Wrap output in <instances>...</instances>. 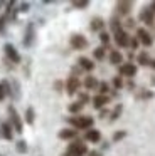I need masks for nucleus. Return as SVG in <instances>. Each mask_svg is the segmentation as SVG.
Masks as SVG:
<instances>
[{
  "label": "nucleus",
  "instance_id": "20",
  "mask_svg": "<svg viewBox=\"0 0 155 156\" xmlns=\"http://www.w3.org/2000/svg\"><path fill=\"white\" fill-rule=\"evenodd\" d=\"M98 86H100V82H98V79L94 76H86V79H84V87L89 89V91H94V89H98Z\"/></svg>",
  "mask_w": 155,
  "mask_h": 156
},
{
  "label": "nucleus",
  "instance_id": "28",
  "mask_svg": "<svg viewBox=\"0 0 155 156\" xmlns=\"http://www.w3.org/2000/svg\"><path fill=\"white\" fill-rule=\"evenodd\" d=\"M104 54H106V49L101 45V47H96L93 51V55H94V59H98V61H101V59H104Z\"/></svg>",
  "mask_w": 155,
  "mask_h": 156
},
{
  "label": "nucleus",
  "instance_id": "17",
  "mask_svg": "<svg viewBox=\"0 0 155 156\" xmlns=\"http://www.w3.org/2000/svg\"><path fill=\"white\" fill-rule=\"evenodd\" d=\"M84 139H86V141H89V143H100L101 133L98 131V129L91 128V129H88V131H86V134H84Z\"/></svg>",
  "mask_w": 155,
  "mask_h": 156
},
{
  "label": "nucleus",
  "instance_id": "13",
  "mask_svg": "<svg viewBox=\"0 0 155 156\" xmlns=\"http://www.w3.org/2000/svg\"><path fill=\"white\" fill-rule=\"evenodd\" d=\"M110 102V98L108 96H103V94H96L93 98V108L94 109H103L104 106Z\"/></svg>",
  "mask_w": 155,
  "mask_h": 156
},
{
  "label": "nucleus",
  "instance_id": "40",
  "mask_svg": "<svg viewBox=\"0 0 155 156\" xmlns=\"http://www.w3.org/2000/svg\"><path fill=\"white\" fill-rule=\"evenodd\" d=\"M54 89H56L57 92H61V89H62V82H61V81H56V82H54Z\"/></svg>",
  "mask_w": 155,
  "mask_h": 156
},
{
  "label": "nucleus",
  "instance_id": "15",
  "mask_svg": "<svg viewBox=\"0 0 155 156\" xmlns=\"http://www.w3.org/2000/svg\"><path fill=\"white\" fill-rule=\"evenodd\" d=\"M59 139H64V141H69V139H74L78 136V131L76 129H73V128H64V129H61L59 131Z\"/></svg>",
  "mask_w": 155,
  "mask_h": 156
},
{
  "label": "nucleus",
  "instance_id": "37",
  "mask_svg": "<svg viewBox=\"0 0 155 156\" xmlns=\"http://www.w3.org/2000/svg\"><path fill=\"white\" fill-rule=\"evenodd\" d=\"M138 44H140V42H138V39H137V37H130V45H128V47H131L133 51H137Z\"/></svg>",
  "mask_w": 155,
  "mask_h": 156
},
{
  "label": "nucleus",
  "instance_id": "27",
  "mask_svg": "<svg viewBox=\"0 0 155 156\" xmlns=\"http://www.w3.org/2000/svg\"><path fill=\"white\" fill-rule=\"evenodd\" d=\"M10 96H12L13 99H19V98H20V92H19V84H17V81L10 82Z\"/></svg>",
  "mask_w": 155,
  "mask_h": 156
},
{
  "label": "nucleus",
  "instance_id": "29",
  "mask_svg": "<svg viewBox=\"0 0 155 156\" xmlns=\"http://www.w3.org/2000/svg\"><path fill=\"white\" fill-rule=\"evenodd\" d=\"M110 27H111V30H113V34L115 32H118V30H121V24H120V20H118L116 17H113L110 20Z\"/></svg>",
  "mask_w": 155,
  "mask_h": 156
},
{
  "label": "nucleus",
  "instance_id": "5",
  "mask_svg": "<svg viewBox=\"0 0 155 156\" xmlns=\"http://www.w3.org/2000/svg\"><path fill=\"white\" fill-rule=\"evenodd\" d=\"M3 52H5V57L9 59L12 64H20V54L12 44H5L3 45Z\"/></svg>",
  "mask_w": 155,
  "mask_h": 156
},
{
  "label": "nucleus",
  "instance_id": "44",
  "mask_svg": "<svg viewBox=\"0 0 155 156\" xmlns=\"http://www.w3.org/2000/svg\"><path fill=\"white\" fill-rule=\"evenodd\" d=\"M148 66H150V67L155 71V59H150V64H148Z\"/></svg>",
  "mask_w": 155,
  "mask_h": 156
},
{
  "label": "nucleus",
  "instance_id": "46",
  "mask_svg": "<svg viewBox=\"0 0 155 156\" xmlns=\"http://www.w3.org/2000/svg\"><path fill=\"white\" fill-rule=\"evenodd\" d=\"M152 84H155V76H153V77H152Z\"/></svg>",
  "mask_w": 155,
  "mask_h": 156
},
{
  "label": "nucleus",
  "instance_id": "24",
  "mask_svg": "<svg viewBox=\"0 0 155 156\" xmlns=\"http://www.w3.org/2000/svg\"><path fill=\"white\" fill-rule=\"evenodd\" d=\"M137 61H138V64H140V66H148V64H150V55H148V52L142 51L140 54L137 55Z\"/></svg>",
  "mask_w": 155,
  "mask_h": 156
},
{
  "label": "nucleus",
  "instance_id": "3",
  "mask_svg": "<svg viewBox=\"0 0 155 156\" xmlns=\"http://www.w3.org/2000/svg\"><path fill=\"white\" fill-rule=\"evenodd\" d=\"M7 112H9V119H10V126H12V129L20 134V133L24 131V122H22V119H20L17 109L13 108V106H9V108H7Z\"/></svg>",
  "mask_w": 155,
  "mask_h": 156
},
{
  "label": "nucleus",
  "instance_id": "34",
  "mask_svg": "<svg viewBox=\"0 0 155 156\" xmlns=\"http://www.w3.org/2000/svg\"><path fill=\"white\" fill-rule=\"evenodd\" d=\"M7 20H9V19H7V15H5V14H3V15H0V34H3V32H5Z\"/></svg>",
  "mask_w": 155,
  "mask_h": 156
},
{
  "label": "nucleus",
  "instance_id": "6",
  "mask_svg": "<svg viewBox=\"0 0 155 156\" xmlns=\"http://www.w3.org/2000/svg\"><path fill=\"white\" fill-rule=\"evenodd\" d=\"M113 37H115V42H116L118 47H128V45H130V35H128V32L123 30V29L115 32Z\"/></svg>",
  "mask_w": 155,
  "mask_h": 156
},
{
  "label": "nucleus",
  "instance_id": "48",
  "mask_svg": "<svg viewBox=\"0 0 155 156\" xmlns=\"http://www.w3.org/2000/svg\"><path fill=\"white\" fill-rule=\"evenodd\" d=\"M0 156H3V154H0Z\"/></svg>",
  "mask_w": 155,
  "mask_h": 156
},
{
  "label": "nucleus",
  "instance_id": "2",
  "mask_svg": "<svg viewBox=\"0 0 155 156\" xmlns=\"http://www.w3.org/2000/svg\"><path fill=\"white\" fill-rule=\"evenodd\" d=\"M86 154H88V146L83 141H79V139L71 143L67 146L66 153H64V156H86Z\"/></svg>",
  "mask_w": 155,
  "mask_h": 156
},
{
  "label": "nucleus",
  "instance_id": "14",
  "mask_svg": "<svg viewBox=\"0 0 155 156\" xmlns=\"http://www.w3.org/2000/svg\"><path fill=\"white\" fill-rule=\"evenodd\" d=\"M34 35H36V29H34L32 24H29V25H27V29H25V35H24V45H25V47L32 45Z\"/></svg>",
  "mask_w": 155,
  "mask_h": 156
},
{
  "label": "nucleus",
  "instance_id": "38",
  "mask_svg": "<svg viewBox=\"0 0 155 156\" xmlns=\"http://www.w3.org/2000/svg\"><path fill=\"white\" fill-rule=\"evenodd\" d=\"M88 101H89V96H88L86 92H79V102L81 104H86Z\"/></svg>",
  "mask_w": 155,
  "mask_h": 156
},
{
  "label": "nucleus",
  "instance_id": "49",
  "mask_svg": "<svg viewBox=\"0 0 155 156\" xmlns=\"http://www.w3.org/2000/svg\"><path fill=\"white\" fill-rule=\"evenodd\" d=\"M0 136H2V134H0Z\"/></svg>",
  "mask_w": 155,
  "mask_h": 156
},
{
  "label": "nucleus",
  "instance_id": "4",
  "mask_svg": "<svg viewBox=\"0 0 155 156\" xmlns=\"http://www.w3.org/2000/svg\"><path fill=\"white\" fill-rule=\"evenodd\" d=\"M69 44H71V47L76 49V51H83V49L88 47L86 37H84V35H81V34H73V35H71Z\"/></svg>",
  "mask_w": 155,
  "mask_h": 156
},
{
  "label": "nucleus",
  "instance_id": "8",
  "mask_svg": "<svg viewBox=\"0 0 155 156\" xmlns=\"http://www.w3.org/2000/svg\"><path fill=\"white\" fill-rule=\"evenodd\" d=\"M137 39L140 44H143L145 47H150L152 44H153V39H152V35L147 32V29H137Z\"/></svg>",
  "mask_w": 155,
  "mask_h": 156
},
{
  "label": "nucleus",
  "instance_id": "23",
  "mask_svg": "<svg viewBox=\"0 0 155 156\" xmlns=\"http://www.w3.org/2000/svg\"><path fill=\"white\" fill-rule=\"evenodd\" d=\"M83 108H84V104H81L79 101H76V102H71V104L67 106V111H69L71 114H78V112L83 111Z\"/></svg>",
  "mask_w": 155,
  "mask_h": 156
},
{
  "label": "nucleus",
  "instance_id": "31",
  "mask_svg": "<svg viewBox=\"0 0 155 156\" xmlns=\"http://www.w3.org/2000/svg\"><path fill=\"white\" fill-rule=\"evenodd\" d=\"M100 41H101V44H103V47H106V45L110 44V34H108V32H100Z\"/></svg>",
  "mask_w": 155,
  "mask_h": 156
},
{
  "label": "nucleus",
  "instance_id": "12",
  "mask_svg": "<svg viewBox=\"0 0 155 156\" xmlns=\"http://www.w3.org/2000/svg\"><path fill=\"white\" fill-rule=\"evenodd\" d=\"M131 7H133V2H130V0H120V2H116V12L120 15H128Z\"/></svg>",
  "mask_w": 155,
  "mask_h": 156
},
{
  "label": "nucleus",
  "instance_id": "22",
  "mask_svg": "<svg viewBox=\"0 0 155 156\" xmlns=\"http://www.w3.org/2000/svg\"><path fill=\"white\" fill-rule=\"evenodd\" d=\"M24 119H25L27 124H34V121H36V112H34V108H27L25 109V114H24Z\"/></svg>",
  "mask_w": 155,
  "mask_h": 156
},
{
  "label": "nucleus",
  "instance_id": "1",
  "mask_svg": "<svg viewBox=\"0 0 155 156\" xmlns=\"http://www.w3.org/2000/svg\"><path fill=\"white\" fill-rule=\"evenodd\" d=\"M67 122L73 126V129H88L93 128L94 124V119L91 116H73V118H67Z\"/></svg>",
  "mask_w": 155,
  "mask_h": 156
},
{
  "label": "nucleus",
  "instance_id": "30",
  "mask_svg": "<svg viewBox=\"0 0 155 156\" xmlns=\"http://www.w3.org/2000/svg\"><path fill=\"white\" fill-rule=\"evenodd\" d=\"M88 5H89L88 0H74V2H73V7L74 9H86Z\"/></svg>",
  "mask_w": 155,
  "mask_h": 156
},
{
  "label": "nucleus",
  "instance_id": "32",
  "mask_svg": "<svg viewBox=\"0 0 155 156\" xmlns=\"http://www.w3.org/2000/svg\"><path fill=\"white\" fill-rule=\"evenodd\" d=\"M138 98H142V99H150V98H153V92L148 91V89H140V92H138Z\"/></svg>",
  "mask_w": 155,
  "mask_h": 156
},
{
  "label": "nucleus",
  "instance_id": "36",
  "mask_svg": "<svg viewBox=\"0 0 155 156\" xmlns=\"http://www.w3.org/2000/svg\"><path fill=\"white\" fill-rule=\"evenodd\" d=\"M125 136H127V131H116L113 134V141H120V139H123Z\"/></svg>",
  "mask_w": 155,
  "mask_h": 156
},
{
  "label": "nucleus",
  "instance_id": "9",
  "mask_svg": "<svg viewBox=\"0 0 155 156\" xmlns=\"http://www.w3.org/2000/svg\"><path fill=\"white\" fill-rule=\"evenodd\" d=\"M153 17H155V14H153V12H152L148 7L142 9L140 15H138V19H140L143 24H147L148 27H152V25H153Z\"/></svg>",
  "mask_w": 155,
  "mask_h": 156
},
{
  "label": "nucleus",
  "instance_id": "35",
  "mask_svg": "<svg viewBox=\"0 0 155 156\" xmlns=\"http://www.w3.org/2000/svg\"><path fill=\"white\" fill-rule=\"evenodd\" d=\"M113 86H115V89H121V87H123V81H121L120 76L113 77Z\"/></svg>",
  "mask_w": 155,
  "mask_h": 156
},
{
  "label": "nucleus",
  "instance_id": "7",
  "mask_svg": "<svg viewBox=\"0 0 155 156\" xmlns=\"http://www.w3.org/2000/svg\"><path fill=\"white\" fill-rule=\"evenodd\" d=\"M79 86H81L79 79H78L76 76H69V77H67V81H66V92H67L69 96L78 94V89H79Z\"/></svg>",
  "mask_w": 155,
  "mask_h": 156
},
{
  "label": "nucleus",
  "instance_id": "10",
  "mask_svg": "<svg viewBox=\"0 0 155 156\" xmlns=\"http://www.w3.org/2000/svg\"><path fill=\"white\" fill-rule=\"evenodd\" d=\"M120 74L125 76V77H135V74H137V66H135L133 62L121 64L120 66Z\"/></svg>",
  "mask_w": 155,
  "mask_h": 156
},
{
  "label": "nucleus",
  "instance_id": "33",
  "mask_svg": "<svg viewBox=\"0 0 155 156\" xmlns=\"http://www.w3.org/2000/svg\"><path fill=\"white\" fill-rule=\"evenodd\" d=\"M110 91V86H108V82H100V86H98V92L100 94H103V96H106V92Z\"/></svg>",
  "mask_w": 155,
  "mask_h": 156
},
{
  "label": "nucleus",
  "instance_id": "25",
  "mask_svg": "<svg viewBox=\"0 0 155 156\" xmlns=\"http://www.w3.org/2000/svg\"><path fill=\"white\" fill-rule=\"evenodd\" d=\"M121 112H123V106L116 104V106H115V109L110 112V121H116V119L121 116Z\"/></svg>",
  "mask_w": 155,
  "mask_h": 156
},
{
  "label": "nucleus",
  "instance_id": "47",
  "mask_svg": "<svg viewBox=\"0 0 155 156\" xmlns=\"http://www.w3.org/2000/svg\"><path fill=\"white\" fill-rule=\"evenodd\" d=\"M2 5H3V4H2V2H0V7H2Z\"/></svg>",
  "mask_w": 155,
  "mask_h": 156
},
{
  "label": "nucleus",
  "instance_id": "18",
  "mask_svg": "<svg viewBox=\"0 0 155 156\" xmlns=\"http://www.w3.org/2000/svg\"><path fill=\"white\" fill-rule=\"evenodd\" d=\"M108 57H110V62L113 66H121L123 64V55H121V52L120 51H110V55H108Z\"/></svg>",
  "mask_w": 155,
  "mask_h": 156
},
{
  "label": "nucleus",
  "instance_id": "11",
  "mask_svg": "<svg viewBox=\"0 0 155 156\" xmlns=\"http://www.w3.org/2000/svg\"><path fill=\"white\" fill-rule=\"evenodd\" d=\"M0 134H2L7 141H12L13 139V129H12V126H10V122L0 121Z\"/></svg>",
  "mask_w": 155,
  "mask_h": 156
},
{
  "label": "nucleus",
  "instance_id": "45",
  "mask_svg": "<svg viewBox=\"0 0 155 156\" xmlns=\"http://www.w3.org/2000/svg\"><path fill=\"white\" fill-rule=\"evenodd\" d=\"M148 9H150V10L155 14V2H152V4H150V7H148Z\"/></svg>",
  "mask_w": 155,
  "mask_h": 156
},
{
  "label": "nucleus",
  "instance_id": "43",
  "mask_svg": "<svg viewBox=\"0 0 155 156\" xmlns=\"http://www.w3.org/2000/svg\"><path fill=\"white\" fill-rule=\"evenodd\" d=\"M127 27H130V29H131V27H135V22L131 20V19H128V20H127Z\"/></svg>",
  "mask_w": 155,
  "mask_h": 156
},
{
  "label": "nucleus",
  "instance_id": "39",
  "mask_svg": "<svg viewBox=\"0 0 155 156\" xmlns=\"http://www.w3.org/2000/svg\"><path fill=\"white\" fill-rule=\"evenodd\" d=\"M19 12H29V4H20L19 5Z\"/></svg>",
  "mask_w": 155,
  "mask_h": 156
},
{
  "label": "nucleus",
  "instance_id": "19",
  "mask_svg": "<svg viewBox=\"0 0 155 156\" xmlns=\"http://www.w3.org/2000/svg\"><path fill=\"white\" fill-rule=\"evenodd\" d=\"M103 27H104V20L101 17H94L93 20H91L89 29L93 32H103Z\"/></svg>",
  "mask_w": 155,
  "mask_h": 156
},
{
  "label": "nucleus",
  "instance_id": "16",
  "mask_svg": "<svg viewBox=\"0 0 155 156\" xmlns=\"http://www.w3.org/2000/svg\"><path fill=\"white\" fill-rule=\"evenodd\" d=\"M78 66L81 67V71H88V72L94 69V62L91 61V59L84 57V55H81V57L78 59Z\"/></svg>",
  "mask_w": 155,
  "mask_h": 156
},
{
  "label": "nucleus",
  "instance_id": "26",
  "mask_svg": "<svg viewBox=\"0 0 155 156\" xmlns=\"http://www.w3.org/2000/svg\"><path fill=\"white\" fill-rule=\"evenodd\" d=\"M15 149H17V153H20V154H25L27 153V143L24 141V139H19V141L15 143Z\"/></svg>",
  "mask_w": 155,
  "mask_h": 156
},
{
  "label": "nucleus",
  "instance_id": "42",
  "mask_svg": "<svg viewBox=\"0 0 155 156\" xmlns=\"http://www.w3.org/2000/svg\"><path fill=\"white\" fill-rule=\"evenodd\" d=\"M108 114V109H100V118H104V116H106Z\"/></svg>",
  "mask_w": 155,
  "mask_h": 156
},
{
  "label": "nucleus",
  "instance_id": "21",
  "mask_svg": "<svg viewBox=\"0 0 155 156\" xmlns=\"http://www.w3.org/2000/svg\"><path fill=\"white\" fill-rule=\"evenodd\" d=\"M10 96V82L9 81H0V101Z\"/></svg>",
  "mask_w": 155,
  "mask_h": 156
},
{
  "label": "nucleus",
  "instance_id": "41",
  "mask_svg": "<svg viewBox=\"0 0 155 156\" xmlns=\"http://www.w3.org/2000/svg\"><path fill=\"white\" fill-rule=\"evenodd\" d=\"M86 156H101V153L100 151H88Z\"/></svg>",
  "mask_w": 155,
  "mask_h": 156
}]
</instances>
